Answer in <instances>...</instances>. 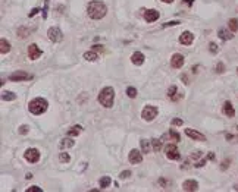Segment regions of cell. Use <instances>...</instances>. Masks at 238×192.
<instances>
[{
	"mask_svg": "<svg viewBox=\"0 0 238 192\" xmlns=\"http://www.w3.org/2000/svg\"><path fill=\"white\" fill-rule=\"evenodd\" d=\"M88 16L91 19H102L104 18L107 13V7L103 2H99V0H94V2H90V5L87 7Z\"/></svg>",
	"mask_w": 238,
	"mask_h": 192,
	"instance_id": "cell-1",
	"label": "cell"
},
{
	"mask_svg": "<svg viewBox=\"0 0 238 192\" xmlns=\"http://www.w3.org/2000/svg\"><path fill=\"white\" fill-rule=\"evenodd\" d=\"M47 107H49V103L44 100V98H41V97H37V98H34V100H31L29 101V104H28L29 111L35 116L43 115L44 111L47 110Z\"/></svg>",
	"mask_w": 238,
	"mask_h": 192,
	"instance_id": "cell-2",
	"label": "cell"
},
{
	"mask_svg": "<svg viewBox=\"0 0 238 192\" xmlns=\"http://www.w3.org/2000/svg\"><path fill=\"white\" fill-rule=\"evenodd\" d=\"M113 100H115V91H113L112 86L103 88L102 91H100V94H99V103L103 107H112Z\"/></svg>",
	"mask_w": 238,
	"mask_h": 192,
	"instance_id": "cell-3",
	"label": "cell"
},
{
	"mask_svg": "<svg viewBox=\"0 0 238 192\" xmlns=\"http://www.w3.org/2000/svg\"><path fill=\"white\" fill-rule=\"evenodd\" d=\"M157 113H159L157 107H154V106H146L144 109H143V111H141V117H143L144 120H147V122H151V120L157 116Z\"/></svg>",
	"mask_w": 238,
	"mask_h": 192,
	"instance_id": "cell-4",
	"label": "cell"
},
{
	"mask_svg": "<svg viewBox=\"0 0 238 192\" xmlns=\"http://www.w3.org/2000/svg\"><path fill=\"white\" fill-rule=\"evenodd\" d=\"M165 154H166V157L169 160H180L181 157V154L180 151H178V148H176V145L175 144H168L165 147Z\"/></svg>",
	"mask_w": 238,
	"mask_h": 192,
	"instance_id": "cell-5",
	"label": "cell"
},
{
	"mask_svg": "<svg viewBox=\"0 0 238 192\" xmlns=\"http://www.w3.org/2000/svg\"><path fill=\"white\" fill-rule=\"evenodd\" d=\"M47 37H49L53 43H60V41L63 40V34L58 27H53V28H49V31H47Z\"/></svg>",
	"mask_w": 238,
	"mask_h": 192,
	"instance_id": "cell-6",
	"label": "cell"
},
{
	"mask_svg": "<svg viewBox=\"0 0 238 192\" xmlns=\"http://www.w3.org/2000/svg\"><path fill=\"white\" fill-rule=\"evenodd\" d=\"M25 160L29 163H37L40 160V151L37 148H28L25 151Z\"/></svg>",
	"mask_w": 238,
	"mask_h": 192,
	"instance_id": "cell-7",
	"label": "cell"
},
{
	"mask_svg": "<svg viewBox=\"0 0 238 192\" xmlns=\"http://www.w3.org/2000/svg\"><path fill=\"white\" fill-rule=\"evenodd\" d=\"M41 54H43V52L38 48L37 44H31V46L28 47V57L31 59V60H37Z\"/></svg>",
	"mask_w": 238,
	"mask_h": 192,
	"instance_id": "cell-8",
	"label": "cell"
},
{
	"mask_svg": "<svg viewBox=\"0 0 238 192\" xmlns=\"http://www.w3.org/2000/svg\"><path fill=\"white\" fill-rule=\"evenodd\" d=\"M29 78H31V75H28V73L24 72V71H16L15 73L10 75L9 79L10 81H15V82H19V81H27Z\"/></svg>",
	"mask_w": 238,
	"mask_h": 192,
	"instance_id": "cell-9",
	"label": "cell"
},
{
	"mask_svg": "<svg viewBox=\"0 0 238 192\" xmlns=\"http://www.w3.org/2000/svg\"><path fill=\"white\" fill-rule=\"evenodd\" d=\"M185 135H187L188 138L194 139V141H200V142H204V141H206V136L194 129H185Z\"/></svg>",
	"mask_w": 238,
	"mask_h": 192,
	"instance_id": "cell-10",
	"label": "cell"
},
{
	"mask_svg": "<svg viewBox=\"0 0 238 192\" xmlns=\"http://www.w3.org/2000/svg\"><path fill=\"white\" fill-rule=\"evenodd\" d=\"M128 160H129V163H132V164H138L143 161V154H141V151H138V150H131V153L128 155Z\"/></svg>",
	"mask_w": 238,
	"mask_h": 192,
	"instance_id": "cell-11",
	"label": "cell"
},
{
	"mask_svg": "<svg viewBox=\"0 0 238 192\" xmlns=\"http://www.w3.org/2000/svg\"><path fill=\"white\" fill-rule=\"evenodd\" d=\"M170 65H172V67H175V69H180V67L184 66V56L180 53H176L172 56V59H170Z\"/></svg>",
	"mask_w": 238,
	"mask_h": 192,
	"instance_id": "cell-12",
	"label": "cell"
},
{
	"mask_svg": "<svg viewBox=\"0 0 238 192\" xmlns=\"http://www.w3.org/2000/svg\"><path fill=\"white\" fill-rule=\"evenodd\" d=\"M159 16H160V13L156 9H149L144 12V19H146L147 22H154V21L159 19Z\"/></svg>",
	"mask_w": 238,
	"mask_h": 192,
	"instance_id": "cell-13",
	"label": "cell"
},
{
	"mask_svg": "<svg viewBox=\"0 0 238 192\" xmlns=\"http://www.w3.org/2000/svg\"><path fill=\"white\" fill-rule=\"evenodd\" d=\"M193 41H194V35L190 32V31H184V32L180 35V43L184 44V46H190Z\"/></svg>",
	"mask_w": 238,
	"mask_h": 192,
	"instance_id": "cell-14",
	"label": "cell"
},
{
	"mask_svg": "<svg viewBox=\"0 0 238 192\" xmlns=\"http://www.w3.org/2000/svg\"><path fill=\"white\" fill-rule=\"evenodd\" d=\"M182 189L187 192H194L199 189V183H197V180H193V179H188V180H185L184 183H182Z\"/></svg>",
	"mask_w": 238,
	"mask_h": 192,
	"instance_id": "cell-15",
	"label": "cell"
},
{
	"mask_svg": "<svg viewBox=\"0 0 238 192\" xmlns=\"http://www.w3.org/2000/svg\"><path fill=\"white\" fill-rule=\"evenodd\" d=\"M168 97H169L172 101H178L182 96H181V92H178V88H176L175 85H172L169 90H168Z\"/></svg>",
	"mask_w": 238,
	"mask_h": 192,
	"instance_id": "cell-16",
	"label": "cell"
},
{
	"mask_svg": "<svg viewBox=\"0 0 238 192\" xmlns=\"http://www.w3.org/2000/svg\"><path fill=\"white\" fill-rule=\"evenodd\" d=\"M131 62L137 66H141L143 63H144V54L140 53V52H135V53L131 56Z\"/></svg>",
	"mask_w": 238,
	"mask_h": 192,
	"instance_id": "cell-17",
	"label": "cell"
},
{
	"mask_svg": "<svg viewBox=\"0 0 238 192\" xmlns=\"http://www.w3.org/2000/svg\"><path fill=\"white\" fill-rule=\"evenodd\" d=\"M224 113L226 115V117H234V116H235V110H234L231 101H226L224 104Z\"/></svg>",
	"mask_w": 238,
	"mask_h": 192,
	"instance_id": "cell-18",
	"label": "cell"
},
{
	"mask_svg": "<svg viewBox=\"0 0 238 192\" xmlns=\"http://www.w3.org/2000/svg\"><path fill=\"white\" fill-rule=\"evenodd\" d=\"M218 35H219V38H222V40H231L234 37V32H229V31H226L225 28H220L218 31Z\"/></svg>",
	"mask_w": 238,
	"mask_h": 192,
	"instance_id": "cell-19",
	"label": "cell"
},
{
	"mask_svg": "<svg viewBox=\"0 0 238 192\" xmlns=\"http://www.w3.org/2000/svg\"><path fill=\"white\" fill-rule=\"evenodd\" d=\"M9 50H10L9 41H8V40H5V38H2V40H0V53L6 54V53H9Z\"/></svg>",
	"mask_w": 238,
	"mask_h": 192,
	"instance_id": "cell-20",
	"label": "cell"
},
{
	"mask_svg": "<svg viewBox=\"0 0 238 192\" xmlns=\"http://www.w3.org/2000/svg\"><path fill=\"white\" fill-rule=\"evenodd\" d=\"M73 144H75V141L71 138H65L62 139L60 142H59V147L60 148H69V147H73Z\"/></svg>",
	"mask_w": 238,
	"mask_h": 192,
	"instance_id": "cell-21",
	"label": "cell"
},
{
	"mask_svg": "<svg viewBox=\"0 0 238 192\" xmlns=\"http://www.w3.org/2000/svg\"><path fill=\"white\" fill-rule=\"evenodd\" d=\"M85 60H88V62H96L99 59V54L96 53V52H87V53H84L83 56Z\"/></svg>",
	"mask_w": 238,
	"mask_h": 192,
	"instance_id": "cell-22",
	"label": "cell"
},
{
	"mask_svg": "<svg viewBox=\"0 0 238 192\" xmlns=\"http://www.w3.org/2000/svg\"><path fill=\"white\" fill-rule=\"evenodd\" d=\"M150 142L151 141H149V139H141V150H143V153H150Z\"/></svg>",
	"mask_w": 238,
	"mask_h": 192,
	"instance_id": "cell-23",
	"label": "cell"
},
{
	"mask_svg": "<svg viewBox=\"0 0 238 192\" xmlns=\"http://www.w3.org/2000/svg\"><path fill=\"white\" fill-rule=\"evenodd\" d=\"M228 27H229V29H231V32H237L238 31V21L235 19V18H231V19L228 21Z\"/></svg>",
	"mask_w": 238,
	"mask_h": 192,
	"instance_id": "cell-24",
	"label": "cell"
},
{
	"mask_svg": "<svg viewBox=\"0 0 238 192\" xmlns=\"http://www.w3.org/2000/svg\"><path fill=\"white\" fill-rule=\"evenodd\" d=\"M16 98V94H13V92H10V91H6L2 94V100L3 101H12Z\"/></svg>",
	"mask_w": 238,
	"mask_h": 192,
	"instance_id": "cell-25",
	"label": "cell"
},
{
	"mask_svg": "<svg viewBox=\"0 0 238 192\" xmlns=\"http://www.w3.org/2000/svg\"><path fill=\"white\" fill-rule=\"evenodd\" d=\"M112 183V180H110V178L109 176H103L102 179H100V188L102 189H106V188H109V185Z\"/></svg>",
	"mask_w": 238,
	"mask_h": 192,
	"instance_id": "cell-26",
	"label": "cell"
},
{
	"mask_svg": "<svg viewBox=\"0 0 238 192\" xmlns=\"http://www.w3.org/2000/svg\"><path fill=\"white\" fill-rule=\"evenodd\" d=\"M151 145H153V150H154L156 153L162 150V141H160V139H156V138L151 139Z\"/></svg>",
	"mask_w": 238,
	"mask_h": 192,
	"instance_id": "cell-27",
	"label": "cell"
},
{
	"mask_svg": "<svg viewBox=\"0 0 238 192\" xmlns=\"http://www.w3.org/2000/svg\"><path fill=\"white\" fill-rule=\"evenodd\" d=\"M79 132H81V126L77 125V126H73V128H71V129L68 130V135L69 136H77Z\"/></svg>",
	"mask_w": 238,
	"mask_h": 192,
	"instance_id": "cell-28",
	"label": "cell"
},
{
	"mask_svg": "<svg viewBox=\"0 0 238 192\" xmlns=\"http://www.w3.org/2000/svg\"><path fill=\"white\" fill-rule=\"evenodd\" d=\"M126 96L129 97V98H135L137 97V88H134V86H128V88H126Z\"/></svg>",
	"mask_w": 238,
	"mask_h": 192,
	"instance_id": "cell-29",
	"label": "cell"
},
{
	"mask_svg": "<svg viewBox=\"0 0 238 192\" xmlns=\"http://www.w3.org/2000/svg\"><path fill=\"white\" fill-rule=\"evenodd\" d=\"M169 136H170V138H172V139H174L175 142H180V141H181L180 134H176V132H175V130H174V129H170V130H169Z\"/></svg>",
	"mask_w": 238,
	"mask_h": 192,
	"instance_id": "cell-30",
	"label": "cell"
},
{
	"mask_svg": "<svg viewBox=\"0 0 238 192\" xmlns=\"http://www.w3.org/2000/svg\"><path fill=\"white\" fill-rule=\"evenodd\" d=\"M59 160H60L62 163H69L71 157H69L68 153H60V155H59Z\"/></svg>",
	"mask_w": 238,
	"mask_h": 192,
	"instance_id": "cell-31",
	"label": "cell"
},
{
	"mask_svg": "<svg viewBox=\"0 0 238 192\" xmlns=\"http://www.w3.org/2000/svg\"><path fill=\"white\" fill-rule=\"evenodd\" d=\"M224 71H225V65L222 62H219L218 65H216V67H215V72L216 73H224Z\"/></svg>",
	"mask_w": 238,
	"mask_h": 192,
	"instance_id": "cell-32",
	"label": "cell"
},
{
	"mask_svg": "<svg viewBox=\"0 0 238 192\" xmlns=\"http://www.w3.org/2000/svg\"><path fill=\"white\" fill-rule=\"evenodd\" d=\"M131 176V172L129 170H124V172H121V175H119V179H128Z\"/></svg>",
	"mask_w": 238,
	"mask_h": 192,
	"instance_id": "cell-33",
	"label": "cell"
},
{
	"mask_svg": "<svg viewBox=\"0 0 238 192\" xmlns=\"http://www.w3.org/2000/svg\"><path fill=\"white\" fill-rule=\"evenodd\" d=\"M209 50H210V53H218V52H219L218 46H216L215 43H210L209 44Z\"/></svg>",
	"mask_w": 238,
	"mask_h": 192,
	"instance_id": "cell-34",
	"label": "cell"
},
{
	"mask_svg": "<svg viewBox=\"0 0 238 192\" xmlns=\"http://www.w3.org/2000/svg\"><path fill=\"white\" fill-rule=\"evenodd\" d=\"M28 130H29V128L27 125H22V126H19V134L21 135H25V134H28Z\"/></svg>",
	"mask_w": 238,
	"mask_h": 192,
	"instance_id": "cell-35",
	"label": "cell"
},
{
	"mask_svg": "<svg viewBox=\"0 0 238 192\" xmlns=\"http://www.w3.org/2000/svg\"><path fill=\"white\" fill-rule=\"evenodd\" d=\"M180 22L178 21H170V22H166V24H163V28H168V27H175V25H178Z\"/></svg>",
	"mask_w": 238,
	"mask_h": 192,
	"instance_id": "cell-36",
	"label": "cell"
},
{
	"mask_svg": "<svg viewBox=\"0 0 238 192\" xmlns=\"http://www.w3.org/2000/svg\"><path fill=\"white\" fill-rule=\"evenodd\" d=\"M28 192H41V188L38 186H35V185H33V186H29L28 189H27Z\"/></svg>",
	"mask_w": 238,
	"mask_h": 192,
	"instance_id": "cell-37",
	"label": "cell"
},
{
	"mask_svg": "<svg viewBox=\"0 0 238 192\" xmlns=\"http://www.w3.org/2000/svg\"><path fill=\"white\" fill-rule=\"evenodd\" d=\"M201 155H203V154H201V151H194V153L191 154V159H193V160H197L199 157H201Z\"/></svg>",
	"mask_w": 238,
	"mask_h": 192,
	"instance_id": "cell-38",
	"label": "cell"
},
{
	"mask_svg": "<svg viewBox=\"0 0 238 192\" xmlns=\"http://www.w3.org/2000/svg\"><path fill=\"white\" fill-rule=\"evenodd\" d=\"M182 123H184V120H182V119H174V120H172V125H174V126H181Z\"/></svg>",
	"mask_w": 238,
	"mask_h": 192,
	"instance_id": "cell-39",
	"label": "cell"
},
{
	"mask_svg": "<svg viewBox=\"0 0 238 192\" xmlns=\"http://www.w3.org/2000/svg\"><path fill=\"white\" fill-rule=\"evenodd\" d=\"M206 161H207V160L203 159V160H200V161H197V164H194V166H195L197 169H199V167H203L204 164H206Z\"/></svg>",
	"mask_w": 238,
	"mask_h": 192,
	"instance_id": "cell-40",
	"label": "cell"
},
{
	"mask_svg": "<svg viewBox=\"0 0 238 192\" xmlns=\"http://www.w3.org/2000/svg\"><path fill=\"white\" fill-rule=\"evenodd\" d=\"M228 166H229V160H224V161H222V166H220V169H222V170H225V169H228Z\"/></svg>",
	"mask_w": 238,
	"mask_h": 192,
	"instance_id": "cell-41",
	"label": "cell"
},
{
	"mask_svg": "<svg viewBox=\"0 0 238 192\" xmlns=\"http://www.w3.org/2000/svg\"><path fill=\"white\" fill-rule=\"evenodd\" d=\"M38 12H40V9H33L31 12H29V18H33V16H34V15H37Z\"/></svg>",
	"mask_w": 238,
	"mask_h": 192,
	"instance_id": "cell-42",
	"label": "cell"
},
{
	"mask_svg": "<svg viewBox=\"0 0 238 192\" xmlns=\"http://www.w3.org/2000/svg\"><path fill=\"white\" fill-rule=\"evenodd\" d=\"M182 3L187 6H193V0H182Z\"/></svg>",
	"mask_w": 238,
	"mask_h": 192,
	"instance_id": "cell-43",
	"label": "cell"
},
{
	"mask_svg": "<svg viewBox=\"0 0 238 192\" xmlns=\"http://www.w3.org/2000/svg\"><path fill=\"white\" fill-rule=\"evenodd\" d=\"M96 50H102V46H93V52H96Z\"/></svg>",
	"mask_w": 238,
	"mask_h": 192,
	"instance_id": "cell-44",
	"label": "cell"
},
{
	"mask_svg": "<svg viewBox=\"0 0 238 192\" xmlns=\"http://www.w3.org/2000/svg\"><path fill=\"white\" fill-rule=\"evenodd\" d=\"M207 159H209V160H215V154H213V153H209Z\"/></svg>",
	"mask_w": 238,
	"mask_h": 192,
	"instance_id": "cell-45",
	"label": "cell"
},
{
	"mask_svg": "<svg viewBox=\"0 0 238 192\" xmlns=\"http://www.w3.org/2000/svg\"><path fill=\"white\" fill-rule=\"evenodd\" d=\"M162 2H165V3H172L174 0H162Z\"/></svg>",
	"mask_w": 238,
	"mask_h": 192,
	"instance_id": "cell-46",
	"label": "cell"
},
{
	"mask_svg": "<svg viewBox=\"0 0 238 192\" xmlns=\"http://www.w3.org/2000/svg\"><path fill=\"white\" fill-rule=\"evenodd\" d=\"M234 189H235V191H238V185H235V186H234Z\"/></svg>",
	"mask_w": 238,
	"mask_h": 192,
	"instance_id": "cell-47",
	"label": "cell"
},
{
	"mask_svg": "<svg viewBox=\"0 0 238 192\" xmlns=\"http://www.w3.org/2000/svg\"><path fill=\"white\" fill-rule=\"evenodd\" d=\"M237 130H238V126H237Z\"/></svg>",
	"mask_w": 238,
	"mask_h": 192,
	"instance_id": "cell-48",
	"label": "cell"
},
{
	"mask_svg": "<svg viewBox=\"0 0 238 192\" xmlns=\"http://www.w3.org/2000/svg\"><path fill=\"white\" fill-rule=\"evenodd\" d=\"M237 71H238V67H237Z\"/></svg>",
	"mask_w": 238,
	"mask_h": 192,
	"instance_id": "cell-49",
	"label": "cell"
}]
</instances>
